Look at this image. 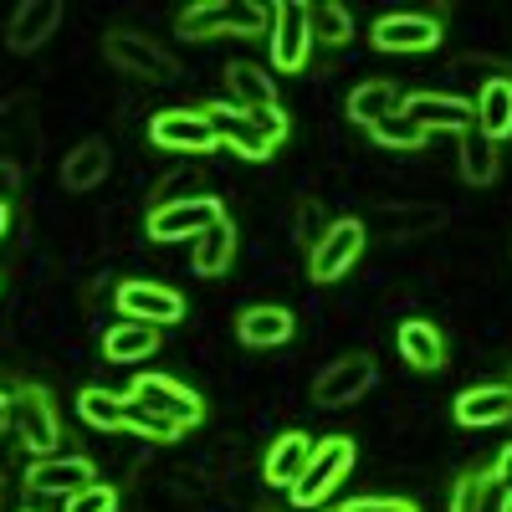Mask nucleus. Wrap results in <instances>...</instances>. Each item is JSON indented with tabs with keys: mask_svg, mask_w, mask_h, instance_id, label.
<instances>
[{
	"mask_svg": "<svg viewBox=\"0 0 512 512\" xmlns=\"http://www.w3.org/2000/svg\"><path fill=\"white\" fill-rule=\"evenodd\" d=\"M205 113L216 118L221 144H231L241 159H272L277 144L287 139V113H282V108H251V113H236V108L210 103Z\"/></svg>",
	"mask_w": 512,
	"mask_h": 512,
	"instance_id": "f257e3e1",
	"label": "nucleus"
},
{
	"mask_svg": "<svg viewBox=\"0 0 512 512\" xmlns=\"http://www.w3.org/2000/svg\"><path fill=\"white\" fill-rule=\"evenodd\" d=\"M277 16V6H262V0H200V6H185L180 16V36L185 41H205V36H256L267 31Z\"/></svg>",
	"mask_w": 512,
	"mask_h": 512,
	"instance_id": "f03ea898",
	"label": "nucleus"
},
{
	"mask_svg": "<svg viewBox=\"0 0 512 512\" xmlns=\"http://www.w3.org/2000/svg\"><path fill=\"white\" fill-rule=\"evenodd\" d=\"M349 466H354V441H349V436L318 441V451H313V461H308L303 482L292 487V507H297V512H318V507L333 497V487L349 477Z\"/></svg>",
	"mask_w": 512,
	"mask_h": 512,
	"instance_id": "7ed1b4c3",
	"label": "nucleus"
},
{
	"mask_svg": "<svg viewBox=\"0 0 512 512\" xmlns=\"http://www.w3.org/2000/svg\"><path fill=\"white\" fill-rule=\"evenodd\" d=\"M149 144L169 154H210L221 149V128L205 108H169L149 123Z\"/></svg>",
	"mask_w": 512,
	"mask_h": 512,
	"instance_id": "20e7f679",
	"label": "nucleus"
},
{
	"mask_svg": "<svg viewBox=\"0 0 512 512\" xmlns=\"http://www.w3.org/2000/svg\"><path fill=\"white\" fill-rule=\"evenodd\" d=\"M226 216V205L216 195H175V200H159L149 210L144 231L154 241H185V236H200L205 226H216Z\"/></svg>",
	"mask_w": 512,
	"mask_h": 512,
	"instance_id": "39448f33",
	"label": "nucleus"
},
{
	"mask_svg": "<svg viewBox=\"0 0 512 512\" xmlns=\"http://www.w3.org/2000/svg\"><path fill=\"white\" fill-rule=\"evenodd\" d=\"M313 47H318L313 6H303V0H282L277 16H272V67L277 72H303Z\"/></svg>",
	"mask_w": 512,
	"mask_h": 512,
	"instance_id": "423d86ee",
	"label": "nucleus"
},
{
	"mask_svg": "<svg viewBox=\"0 0 512 512\" xmlns=\"http://www.w3.org/2000/svg\"><path fill=\"white\" fill-rule=\"evenodd\" d=\"M128 400L169 415L175 425H185V431H195V425L205 420V400L195 390H185L180 379H169V374H139L134 384H128Z\"/></svg>",
	"mask_w": 512,
	"mask_h": 512,
	"instance_id": "0eeeda50",
	"label": "nucleus"
},
{
	"mask_svg": "<svg viewBox=\"0 0 512 512\" xmlns=\"http://www.w3.org/2000/svg\"><path fill=\"white\" fill-rule=\"evenodd\" d=\"M364 256V221H328L323 241L308 251V277L313 282H338Z\"/></svg>",
	"mask_w": 512,
	"mask_h": 512,
	"instance_id": "6e6552de",
	"label": "nucleus"
},
{
	"mask_svg": "<svg viewBox=\"0 0 512 512\" xmlns=\"http://www.w3.org/2000/svg\"><path fill=\"white\" fill-rule=\"evenodd\" d=\"M113 303H118L123 318L149 323V328H169V323L185 318V297L175 287H164V282H123Z\"/></svg>",
	"mask_w": 512,
	"mask_h": 512,
	"instance_id": "1a4fd4ad",
	"label": "nucleus"
},
{
	"mask_svg": "<svg viewBox=\"0 0 512 512\" xmlns=\"http://www.w3.org/2000/svg\"><path fill=\"white\" fill-rule=\"evenodd\" d=\"M364 390H374V359L369 354H344V359H333L318 379H313V400L323 410H344L354 405Z\"/></svg>",
	"mask_w": 512,
	"mask_h": 512,
	"instance_id": "9d476101",
	"label": "nucleus"
},
{
	"mask_svg": "<svg viewBox=\"0 0 512 512\" xmlns=\"http://www.w3.org/2000/svg\"><path fill=\"white\" fill-rule=\"evenodd\" d=\"M374 47L379 52H436L441 47V21L436 16H420V11H390L374 21Z\"/></svg>",
	"mask_w": 512,
	"mask_h": 512,
	"instance_id": "9b49d317",
	"label": "nucleus"
},
{
	"mask_svg": "<svg viewBox=\"0 0 512 512\" xmlns=\"http://www.w3.org/2000/svg\"><path fill=\"white\" fill-rule=\"evenodd\" d=\"M16 425H21V446L31 451V456H57V446H62V420H57V405H52V395L47 390H21V400H16Z\"/></svg>",
	"mask_w": 512,
	"mask_h": 512,
	"instance_id": "f8f14e48",
	"label": "nucleus"
},
{
	"mask_svg": "<svg viewBox=\"0 0 512 512\" xmlns=\"http://www.w3.org/2000/svg\"><path fill=\"white\" fill-rule=\"evenodd\" d=\"M88 482H98L88 456H36L26 466V492H36V497H72Z\"/></svg>",
	"mask_w": 512,
	"mask_h": 512,
	"instance_id": "ddd939ff",
	"label": "nucleus"
},
{
	"mask_svg": "<svg viewBox=\"0 0 512 512\" xmlns=\"http://www.w3.org/2000/svg\"><path fill=\"white\" fill-rule=\"evenodd\" d=\"M400 108L425 128V134H466L477 118V103L451 98V93H410V98H400Z\"/></svg>",
	"mask_w": 512,
	"mask_h": 512,
	"instance_id": "4468645a",
	"label": "nucleus"
},
{
	"mask_svg": "<svg viewBox=\"0 0 512 512\" xmlns=\"http://www.w3.org/2000/svg\"><path fill=\"white\" fill-rule=\"evenodd\" d=\"M103 52H108V62H118L123 72H139V77H149V82H169V77H175L169 57L154 47V41H144L139 31H108Z\"/></svg>",
	"mask_w": 512,
	"mask_h": 512,
	"instance_id": "2eb2a0df",
	"label": "nucleus"
},
{
	"mask_svg": "<svg viewBox=\"0 0 512 512\" xmlns=\"http://www.w3.org/2000/svg\"><path fill=\"white\" fill-rule=\"evenodd\" d=\"M313 451H318V441H308L303 431H282V436L267 446V461H262V477H267V487L292 492L297 482H303V472H308Z\"/></svg>",
	"mask_w": 512,
	"mask_h": 512,
	"instance_id": "dca6fc26",
	"label": "nucleus"
},
{
	"mask_svg": "<svg viewBox=\"0 0 512 512\" xmlns=\"http://www.w3.org/2000/svg\"><path fill=\"white\" fill-rule=\"evenodd\" d=\"M456 420L472 431H492V425L512 420V384H472L456 395Z\"/></svg>",
	"mask_w": 512,
	"mask_h": 512,
	"instance_id": "f3484780",
	"label": "nucleus"
},
{
	"mask_svg": "<svg viewBox=\"0 0 512 512\" xmlns=\"http://www.w3.org/2000/svg\"><path fill=\"white\" fill-rule=\"evenodd\" d=\"M57 21H62V0H26V6H16V16L6 26V47L21 57L36 52L41 41H52Z\"/></svg>",
	"mask_w": 512,
	"mask_h": 512,
	"instance_id": "a211bd4d",
	"label": "nucleus"
},
{
	"mask_svg": "<svg viewBox=\"0 0 512 512\" xmlns=\"http://www.w3.org/2000/svg\"><path fill=\"white\" fill-rule=\"evenodd\" d=\"M292 333H297V318L287 308H277V303H256V308H246L236 318V338L246 349H282Z\"/></svg>",
	"mask_w": 512,
	"mask_h": 512,
	"instance_id": "6ab92c4d",
	"label": "nucleus"
},
{
	"mask_svg": "<svg viewBox=\"0 0 512 512\" xmlns=\"http://www.w3.org/2000/svg\"><path fill=\"white\" fill-rule=\"evenodd\" d=\"M226 88H231V108L236 113H251V108H277V82L267 67H256V62H231L226 67Z\"/></svg>",
	"mask_w": 512,
	"mask_h": 512,
	"instance_id": "aec40b11",
	"label": "nucleus"
},
{
	"mask_svg": "<svg viewBox=\"0 0 512 512\" xmlns=\"http://www.w3.org/2000/svg\"><path fill=\"white\" fill-rule=\"evenodd\" d=\"M108 169H113V154L103 139H82L67 159H62V185L67 190H93L108 180Z\"/></svg>",
	"mask_w": 512,
	"mask_h": 512,
	"instance_id": "412c9836",
	"label": "nucleus"
},
{
	"mask_svg": "<svg viewBox=\"0 0 512 512\" xmlns=\"http://www.w3.org/2000/svg\"><path fill=\"white\" fill-rule=\"evenodd\" d=\"M451 512H512V497L497 472H466L451 492Z\"/></svg>",
	"mask_w": 512,
	"mask_h": 512,
	"instance_id": "4be33fe9",
	"label": "nucleus"
},
{
	"mask_svg": "<svg viewBox=\"0 0 512 512\" xmlns=\"http://www.w3.org/2000/svg\"><path fill=\"white\" fill-rule=\"evenodd\" d=\"M477 134H487L492 144L512 139V77H487L477 98Z\"/></svg>",
	"mask_w": 512,
	"mask_h": 512,
	"instance_id": "5701e85b",
	"label": "nucleus"
},
{
	"mask_svg": "<svg viewBox=\"0 0 512 512\" xmlns=\"http://www.w3.org/2000/svg\"><path fill=\"white\" fill-rule=\"evenodd\" d=\"M400 354H405L410 369L436 374L446 364V338H441V328H431L425 318H410V323H400Z\"/></svg>",
	"mask_w": 512,
	"mask_h": 512,
	"instance_id": "b1692460",
	"label": "nucleus"
},
{
	"mask_svg": "<svg viewBox=\"0 0 512 512\" xmlns=\"http://www.w3.org/2000/svg\"><path fill=\"white\" fill-rule=\"evenodd\" d=\"M154 349H159V328L134 323V318H123V323H113V328L103 333V354H108L113 364H139V359H149Z\"/></svg>",
	"mask_w": 512,
	"mask_h": 512,
	"instance_id": "393cba45",
	"label": "nucleus"
},
{
	"mask_svg": "<svg viewBox=\"0 0 512 512\" xmlns=\"http://www.w3.org/2000/svg\"><path fill=\"white\" fill-rule=\"evenodd\" d=\"M231 256H236V226H231V216H221L216 226H205L195 236V272L200 277H221L231 267Z\"/></svg>",
	"mask_w": 512,
	"mask_h": 512,
	"instance_id": "a878e982",
	"label": "nucleus"
},
{
	"mask_svg": "<svg viewBox=\"0 0 512 512\" xmlns=\"http://www.w3.org/2000/svg\"><path fill=\"white\" fill-rule=\"evenodd\" d=\"M497 169H502L497 144L487 134H477V128H466V134H461V180L472 185V190H482V185L497 180Z\"/></svg>",
	"mask_w": 512,
	"mask_h": 512,
	"instance_id": "bb28decb",
	"label": "nucleus"
},
{
	"mask_svg": "<svg viewBox=\"0 0 512 512\" xmlns=\"http://www.w3.org/2000/svg\"><path fill=\"white\" fill-rule=\"evenodd\" d=\"M395 108H400V93H395L384 77L359 82V88L349 93V123H359V128H374L379 118H390Z\"/></svg>",
	"mask_w": 512,
	"mask_h": 512,
	"instance_id": "cd10ccee",
	"label": "nucleus"
},
{
	"mask_svg": "<svg viewBox=\"0 0 512 512\" xmlns=\"http://www.w3.org/2000/svg\"><path fill=\"white\" fill-rule=\"evenodd\" d=\"M77 415H82L88 431H128V400L113 395V390H82Z\"/></svg>",
	"mask_w": 512,
	"mask_h": 512,
	"instance_id": "c85d7f7f",
	"label": "nucleus"
},
{
	"mask_svg": "<svg viewBox=\"0 0 512 512\" xmlns=\"http://www.w3.org/2000/svg\"><path fill=\"white\" fill-rule=\"evenodd\" d=\"M369 134H374V144H384V149H425V139H431L405 108H395L390 118H379Z\"/></svg>",
	"mask_w": 512,
	"mask_h": 512,
	"instance_id": "c756f323",
	"label": "nucleus"
},
{
	"mask_svg": "<svg viewBox=\"0 0 512 512\" xmlns=\"http://www.w3.org/2000/svg\"><path fill=\"white\" fill-rule=\"evenodd\" d=\"M128 400V395H123ZM128 431L134 436H144V441H175V436H185V425H175L169 415H159V410H144V405H134L128 400Z\"/></svg>",
	"mask_w": 512,
	"mask_h": 512,
	"instance_id": "7c9ffc66",
	"label": "nucleus"
},
{
	"mask_svg": "<svg viewBox=\"0 0 512 512\" xmlns=\"http://www.w3.org/2000/svg\"><path fill=\"white\" fill-rule=\"evenodd\" d=\"M313 36L328 41V47H344V41L354 36V21L344 6H313Z\"/></svg>",
	"mask_w": 512,
	"mask_h": 512,
	"instance_id": "2f4dec72",
	"label": "nucleus"
},
{
	"mask_svg": "<svg viewBox=\"0 0 512 512\" xmlns=\"http://www.w3.org/2000/svg\"><path fill=\"white\" fill-rule=\"evenodd\" d=\"M62 512H118V487L108 482H88L72 497H62Z\"/></svg>",
	"mask_w": 512,
	"mask_h": 512,
	"instance_id": "473e14b6",
	"label": "nucleus"
},
{
	"mask_svg": "<svg viewBox=\"0 0 512 512\" xmlns=\"http://www.w3.org/2000/svg\"><path fill=\"white\" fill-rule=\"evenodd\" d=\"M323 205L318 200H297V241H303V246H318L323 241Z\"/></svg>",
	"mask_w": 512,
	"mask_h": 512,
	"instance_id": "72a5a7b5",
	"label": "nucleus"
},
{
	"mask_svg": "<svg viewBox=\"0 0 512 512\" xmlns=\"http://www.w3.org/2000/svg\"><path fill=\"white\" fill-rule=\"evenodd\" d=\"M338 512H420L410 497H359L349 507H338Z\"/></svg>",
	"mask_w": 512,
	"mask_h": 512,
	"instance_id": "f704fd0d",
	"label": "nucleus"
},
{
	"mask_svg": "<svg viewBox=\"0 0 512 512\" xmlns=\"http://www.w3.org/2000/svg\"><path fill=\"white\" fill-rule=\"evenodd\" d=\"M497 482H502V487H507V497H512V446L497 456Z\"/></svg>",
	"mask_w": 512,
	"mask_h": 512,
	"instance_id": "c9c22d12",
	"label": "nucleus"
},
{
	"mask_svg": "<svg viewBox=\"0 0 512 512\" xmlns=\"http://www.w3.org/2000/svg\"><path fill=\"white\" fill-rule=\"evenodd\" d=\"M11 420H16V400H11V395H0V431H6Z\"/></svg>",
	"mask_w": 512,
	"mask_h": 512,
	"instance_id": "e433bc0d",
	"label": "nucleus"
},
{
	"mask_svg": "<svg viewBox=\"0 0 512 512\" xmlns=\"http://www.w3.org/2000/svg\"><path fill=\"white\" fill-rule=\"evenodd\" d=\"M6 226H11V205L0 200V236H6Z\"/></svg>",
	"mask_w": 512,
	"mask_h": 512,
	"instance_id": "4c0bfd02",
	"label": "nucleus"
},
{
	"mask_svg": "<svg viewBox=\"0 0 512 512\" xmlns=\"http://www.w3.org/2000/svg\"><path fill=\"white\" fill-rule=\"evenodd\" d=\"M292 512H297V507H292Z\"/></svg>",
	"mask_w": 512,
	"mask_h": 512,
	"instance_id": "58836bf2",
	"label": "nucleus"
}]
</instances>
